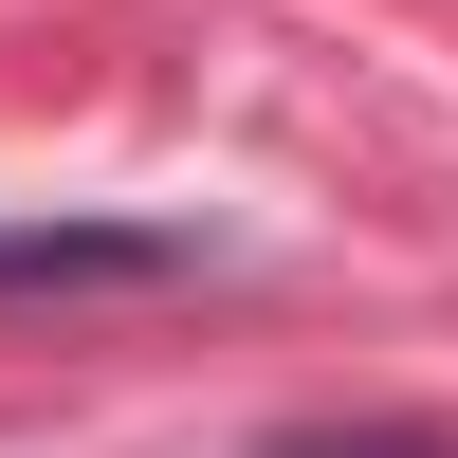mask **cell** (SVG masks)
<instances>
[{
	"mask_svg": "<svg viewBox=\"0 0 458 458\" xmlns=\"http://www.w3.org/2000/svg\"><path fill=\"white\" fill-rule=\"evenodd\" d=\"M0 276H165V239H0Z\"/></svg>",
	"mask_w": 458,
	"mask_h": 458,
	"instance_id": "1",
	"label": "cell"
}]
</instances>
